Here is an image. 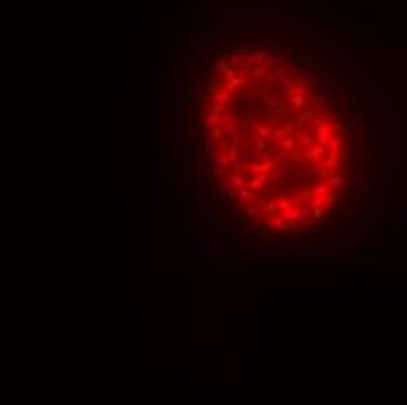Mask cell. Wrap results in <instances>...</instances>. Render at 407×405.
Instances as JSON below:
<instances>
[{
	"label": "cell",
	"instance_id": "cell-1",
	"mask_svg": "<svg viewBox=\"0 0 407 405\" xmlns=\"http://www.w3.org/2000/svg\"><path fill=\"white\" fill-rule=\"evenodd\" d=\"M202 96L206 169L241 215L295 237L335 211L347 136L304 61L260 42L225 47L208 61Z\"/></svg>",
	"mask_w": 407,
	"mask_h": 405
}]
</instances>
